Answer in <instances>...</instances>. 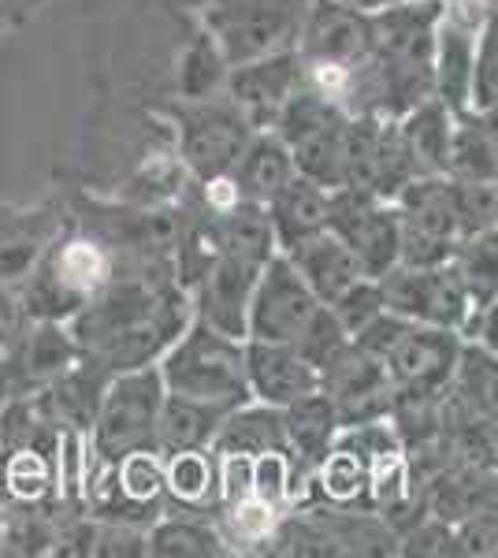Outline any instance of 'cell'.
<instances>
[{"mask_svg":"<svg viewBox=\"0 0 498 558\" xmlns=\"http://www.w3.org/2000/svg\"><path fill=\"white\" fill-rule=\"evenodd\" d=\"M168 391L197 402H212L220 410H234L253 399L246 376V339L223 336L220 328L194 317L157 362Z\"/></svg>","mask_w":498,"mask_h":558,"instance_id":"obj_1","label":"cell"},{"mask_svg":"<svg viewBox=\"0 0 498 558\" xmlns=\"http://www.w3.org/2000/svg\"><path fill=\"white\" fill-rule=\"evenodd\" d=\"M353 343L368 354L384 357L387 373L394 380V391H424L442 395L454 380V368L465 339L450 328L413 324L398 313H379L365 331L353 336Z\"/></svg>","mask_w":498,"mask_h":558,"instance_id":"obj_2","label":"cell"},{"mask_svg":"<svg viewBox=\"0 0 498 558\" xmlns=\"http://www.w3.org/2000/svg\"><path fill=\"white\" fill-rule=\"evenodd\" d=\"M165 391L168 387L157 365L126 368L108 380L101 410L89 428V447L97 462L116 465L131 451H157V417Z\"/></svg>","mask_w":498,"mask_h":558,"instance_id":"obj_3","label":"cell"},{"mask_svg":"<svg viewBox=\"0 0 498 558\" xmlns=\"http://www.w3.org/2000/svg\"><path fill=\"white\" fill-rule=\"evenodd\" d=\"M279 138L291 146L297 175L313 179V183L342 191L347 186V131L350 112L331 105L309 86H297L291 101L283 105L276 128Z\"/></svg>","mask_w":498,"mask_h":558,"instance_id":"obj_4","label":"cell"},{"mask_svg":"<svg viewBox=\"0 0 498 558\" xmlns=\"http://www.w3.org/2000/svg\"><path fill=\"white\" fill-rule=\"evenodd\" d=\"M309 4L313 0H208L202 20L228 68H234L294 49Z\"/></svg>","mask_w":498,"mask_h":558,"instance_id":"obj_5","label":"cell"},{"mask_svg":"<svg viewBox=\"0 0 498 558\" xmlns=\"http://www.w3.org/2000/svg\"><path fill=\"white\" fill-rule=\"evenodd\" d=\"M179 120V160L197 183L216 175H228L234 160L242 157L246 142L253 138V128L242 120V112L231 105V97L212 94L202 101H183L175 108Z\"/></svg>","mask_w":498,"mask_h":558,"instance_id":"obj_6","label":"cell"},{"mask_svg":"<svg viewBox=\"0 0 498 558\" xmlns=\"http://www.w3.org/2000/svg\"><path fill=\"white\" fill-rule=\"evenodd\" d=\"M384 302L387 313L413 320V324H432V328H450L465 331L469 317H473V299H469V287L461 279L454 260L432 268H410L394 265L384 279Z\"/></svg>","mask_w":498,"mask_h":558,"instance_id":"obj_7","label":"cell"},{"mask_svg":"<svg viewBox=\"0 0 498 558\" xmlns=\"http://www.w3.org/2000/svg\"><path fill=\"white\" fill-rule=\"evenodd\" d=\"M320 305L324 302L316 299L313 287L291 265V257L279 250L257 279V291H253L250 302L246 339L294 347L305 336V328L313 324L316 313H320Z\"/></svg>","mask_w":498,"mask_h":558,"instance_id":"obj_8","label":"cell"},{"mask_svg":"<svg viewBox=\"0 0 498 558\" xmlns=\"http://www.w3.org/2000/svg\"><path fill=\"white\" fill-rule=\"evenodd\" d=\"M328 228L350 242L365 276L384 279L402 254V220L394 202L365 191H331Z\"/></svg>","mask_w":498,"mask_h":558,"instance_id":"obj_9","label":"cell"},{"mask_svg":"<svg viewBox=\"0 0 498 558\" xmlns=\"http://www.w3.org/2000/svg\"><path fill=\"white\" fill-rule=\"evenodd\" d=\"M491 0H442L436 26V97L454 116L473 112V60Z\"/></svg>","mask_w":498,"mask_h":558,"instance_id":"obj_10","label":"cell"},{"mask_svg":"<svg viewBox=\"0 0 498 558\" xmlns=\"http://www.w3.org/2000/svg\"><path fill=\"white\" fill-rule=\"evenodd\" d=\"M260 272H265L260 260L220 250V254L205 265V272L194 279V287H190L194 317L220 328L223 336L246 339L250 302H253V291H257Z\"/></svg>","mask_w":498,"mask_h":558,"instance_id":"obj_11","label":"cell"},{"mask_svg":"<svg viewBox=\"0 0 498 558\" xmlns=\"http://www.w3.org/2000/svg\"><path fill=\"white\" fill-rule=\"evenodd\" d=\"M297 86H302V57H297V49H287L234 64L228 71L223 94L231 97V105L239 108L253 131H271Z\"/></svg>","mask_w":498,"mask_h":558,"instance_id":"obj_12","label":"cell"},{"mask_svg":"<svg viewBox=\"0 0 498 558\" xmlns=\"http://www.w3.org/2000/svg\"><path fill=\"white\" fill-rule=\"evenodd\" d=\"M294 49L305 64L361 68L368 60V52H373L368 12L350 4H335V0H313Z\"/></svg>","mask_w":498,"mask_h":558,"instance_id":"obj_13","label":"cell"},{"mask_svg":"<svg viewBox=\"0 0 498 558\" xmlns=\"http://www.w3.org/2000/svg\"><path fill=\"white\" fill-rule=\"evenodd\" d=\"M461 425L498 428V357L479 343L461 347L454 380L442 391V428Z\"/></svg>","mask_w":498,"mask_h":558,"instance_id":"obj_14","label":"cell"},{"mask_svg":"<svg viewBox=\"0 0 498 558\" xmlns=\"http://www.w3.org/2000/svg\"><path fill=\"white\" fill-rule=\"evenodd\" d=\"M60 235L57 209H0V283L20 291Z\"/></svg>","mask_w":498,"mask_h":558,"instance_id":"obj_15","label":"cell"},{"mask_svg":"<svg viewBox=\"0 0 498 558\" xmlns=\"http://www.w3.org/2000/svg\"><path fill=\"white\" fill-rule=\"evenodd\" d=\"M246 376L253 399L268 407H291L305 395L320 391V368L283 343L246 339Z\"/></svg>","mask_w":498,"mask_h":558,"instance_id":"obj_16","label":"cell"},{"mask_svg":"<svg viewBox=\"0 0 498 558\" xmlns=\"http://www.w3.org/2000/svg\"><path fill=\"white\" fill-rule=\"evenodd\" d=\"M283 254L291 257V265L302 272V279L313 287V294L324 305H331L339 294H347L357 279H365V268H361L357 254L350 250V242L342 235H335L331 228L294 242Z\"/></svg>","mask_w":498,"mask_h":558,"instance_id":"obj_17","label":"cell"},{"mask_svg":"<svg viewBox=\"0 0 498 558\" xmlns=\"http://www.w3.org/2000/svg\"><path fill=\"white\" fill-rule=\"evenodd\" d=\"M45 268L57 276V283L78 302H89L101 287L120 276V254L105 239L94 235H68L45 254Z\"/></svg>","mask_w":498,"mask_h":558,"instance_id":"obj_18","label":"cell"},{"mask_svg":"<svg viewBox=\"0 0 498 558\" xmlns=\"http://www.w3.org/2000/svg\"><path fill=\"white\" fill-rule=\"evenodd\" d=\"M83 357V347L75 343L68 320H34L31 331H23L20 343L12 347L8 362L15 365L20 380L31 391H41L45 384H52L63 368H71Z\"/></svg>","mask_w":498,"mask_h":558,"instance_id":"obj_19","label":"cell"},{"mask_svg":"<svg viewBox=\"0 0 498 558\" xmlns=\"http://www.w3.org/2000/svg\"><path fill=\"white\" fill-rule=\"evenodd\" d=\"M228 175L239 186L242 202L268 205L297 175V165L291 146L276 131H253V138L246 142V149H242V157L234 160Z\"/></svg>","mask_w":498,"mask_h":558,"instance_id":"obj_20","label":"cell"},{"mask_svg":"<svg viewBox=\"0 0 498 558\" xmlns=\"http://www.w3.org/2000/svg\"><path fill=\"white\" fill-rule=\"evenodd\" d=\"M212 454H265V451H287L291 454V439H287L283 407H268V402H242L223 417L220 432H216Z\"/></svg>","mask_w":498,"mask_h":558,"instance_id":"obj_21","label":"cell"},{"mask_svg":"<svg viewBox=\"0 0 498 558\" xmlns=\"http://www.w3.org/2000/svg\"><path fill=\"white\" fill-rule=\"evenodd\" d=\"M271 216V228H276L279 250H291L294 242L316 235V231L328 228L331 216V191L305 175H294L271 202L265 205Z\"/></svg>","mask_w":498,"mask_h":558,"instance_id":"obj_22","label":"cell"},{"mask_svg":"<svg viewBox=\"0 0 498 558\" xmlns=\"http://www.w3.org/2000/svg\"><path fill=\"white\" fill-rule=\"evenodd\" d=\"M283 421H287V439H291V458L294 465L302 462L305 470H316L324 462V454L335 447V436H339L342 421H339V407L328 391H313L305 399L283 407Z\"/></svg>","mask_w":498,"mask_h":558,"instance_id":"obj_23","label":"cell"},{"mask_svg":"<svg viewBox=\"0 0 498 558\" xmlns=\"http://www.w3.org/2000/svg\"><path fill=\"white\" fill-rule=\"evenodd\" d=\"M231 410H220L212 402H197L186 395L165 391L157 417V451L160 454H179V451H197V447H212L216 432H220L223 417Z\"/></svg>","mask_w":498,"mask_h":558,"instance_id":"obj_24","label":"cell"},{"mask_svg":"<svg viewBox=\"0 0 498 558\" xmlns=\"http://www.w3.org/2000/svg\"><path fill=\"white\" fill-rule=\"evenodd\" d=\"M454 128H458V116L450 112L439 97H428V101L410 108V112L398 120V134H402V142L410 146L416 168H421L424 175H447Z\"/></svg>","mask_w":498,"mask_h":558,"instance_id":"obj_25","label":"cell"},{"mask_svg":"<svg viewBox=\"0 0 498 558\" xmlns=\"http://www.w3.org/2000/svg\"><path fill=\"white\" fill-rule=\"evenodd\" d=\"M424 507H428V514L458 525L469 514L498 507V476L487 465H450L428 488Z\"/></svg>","mask_w":498,"mask_h":558,"instance_id":"obj_26","label":"cell"},{"mask_svg":"<svg viewBox=\"0 0 498 558\" xmlns=\"http://www.w3.org/2000/svg\"><path fill=\"white\" fill-rule=\"evenodd\" d=\"M208 216H212V231H216L220 250L260 260V265H268V260L279 254V239H276V228H271V216L265 205L239 202V205H231V209L208 213Z\"/></svg>","mask_w":498,"mask_h":558,"instance_id":"obj_27","label":"cell"},{"mask_svg":"<svg viewBox=\"0 0 498 558\" xmlns=\"http://www.w3.org/2000/svg\"><path fill=\"white\" fill-rule=\"evenodd\" d=\"M146 547L157 558H216L234 551L220 529L194 518H160L146 533Z\"/></svg>","mask_w":498,"mask_h":558,"instance_id":"obj_28","label":"cell"},{"mask_svg":"<svg viewBox=\"0 0 498 558\" xmlns=\"http://www.w3.org/2000/svg\"><path fill=\"white\" fill-rule=\"evenodd\" d=\"M165 495L179 507H205V502H220L216 492V454L208 447L197 451H179L165 458Z\"/></svg>","mask_w":498,"mask_h":558,"instance_id":"obj_29","label":"cell"},{"mask_svg":"<svg viewBox=\"0 0 498 558\" xmlns=\"http://www.w3.org/2000/svg\"><path fill=\"white\" fill-rule=\"evenodd\" d=\"M316 492L324 495L335 507H350V502H365L368 499V462L361 458L353 447L335 444L324 462L313 470Z\"/></svg>","mask_w":498,"mask_h":558,"instance_id":"obj_30","label":"cell"},{"mask_svg":"<svg viewBox=\"0 0 498 558\" xmlns=\"http://www.w3.org/2000/svg\"><path fill=\"white\" fill-rule=\"evenodd\" d=\"M454 265L469 287V299L479 310L491 299H498V228L473 231L461 239Z\"/></svg>","mask_w":498,"mask_h":558,"instance_id":"obj_31","label":"cell"},{"mask_svg":"<svg viewBox=\"0 0 498 558\" xmlns=\"http://www.w3.org/2000/svg\"><path fill=\"white\" fill-rule=\"evenodd\" d=\"M228 60H223L220 45L212 41V34L202 31L190 49L179 60V97L183 101H202V97L220 94L223 83H228Z\"/></svg>","mask_w":498,"mask_h":558,"instance_id":"obj_32","label":"cell"},{"mask_svg":"<svg viewBox=\"0 0 498 558\" xmlns=\"http://www.w3.org/2000/svg\"><path fill=\"white\" fill-rule=\"evenodd\" d=\"M454 179H498V146L487 138L476 112L458 116L454 142H450V168Z\"/></svg>","mask_w":498,"mask_h":558,"instance_id":"obj_33","label":"cell"},{"mask_svg":"<svg viewBox=\"0 0 498 558\" xmlns=\"http://www.w3.org/2000/svg\"><path fill=\"white\" fill-rule=\"evenodd\" d=\"M4 492L15 502H31L38 507L57 492V470H52V454L38 451V447H20L8 451L4 458Z\"/></svg>","mask_w":498,"mask_h":558,"instance_id":"obj_34","label":"cell"},{"mask_svg":"<svg viewBox=\"0 0 498 558\" xmlns=\"http://www.w3.org/2000/svg\"><path fill=\"white\" fill-rule=\"evenodd\" d=\"M279 521H283V510L265 502L260 495H239V499L223 502V536H228L231 547L239 544H268L276 536Z\"/></svg>","mask_w":498,"mask_h":558,"instance_id":"obj_35","label":"cell"},{"mask_svg":"<svg viewBox=\"0 0 498 558\" xmlns=\"http://www.w3.org/2000/svg\"><path fill=\"white\" fill-rule=\"evenodd\" d=\"M498 105V4H491L473 60V112Z\"/></svg>","mask_w":498,"mask_h":558,"instance_id":"obj_36","label":"cell"},{"mask_svg":"<svg viewBox=\"0 0 498 558\" xmlns=\"http://www.w3.org/2000/svg\"><path fill=\"white\" fill-rule=\"evenodd\" d=\"M331 313L339 317V324L350 331V339H353L357 331H365L368 324L379 317V313H387L384 283L373 279V276L357 279V283H353L347 294H339V299L331 302Z\"/></svg>","mask_w":498,"mask_h":558,"instance_id":"obj_37","label":"cell"},{"mask_svg":"<svg viewBox=\"0 0 498 558\" xmlns=\"http://www.w3.org/2000/svg\"><path fill=\"white\" fill-rule=\"evenodd\" d=\"M253 495L287 510L294 502V458L287 451H265L253 458Z\"/></svg>","mask_w":498,"mask_h":558,"instance_id":"obj_38","label":"cell"},{"mask_svg":"<svg viewBox=\"0 0 498 558\" xmlns=\"http://www.w3.org/2000/svg\"><path fill=\"white\" fill-rule=\"evenodd\" d=\"M347 347H350V331L339 324V317L331 313V305H320V313H316L313 324L305 328V336L294 343L297 354H302L305 362H313L316 368H324L331 357H339Z\"/></svg>","mask_w":498,"mask_h":558,"instance_id":"obj_39","label":"cell"},{"mask_svg":"<svg viewBox=\"0 0 498 558\" xmlns=\"http://www.w3.org/2000/svg\"><path fill=\"white\" fill-rule=\"evenodd\" d=\"M26 514L20 518H4V536H0V551L4 555H45L52 551L49 544H57L49 521L41 514H34L31 502H23Z\"/></svg>","mask_w":498,"mask_h":558,"instance_id":"obj_40","label":"cell"},{"mask_svg":"<svg viewBox=\"0 0 498 558\" xmlns=\"http://www.w3.org/2000/svg\"><path fill=\"white\" fill-rule=\"evenodd\" d=\"M458 536V555H476V558H495L498 555V507L469 514L454 525Z\"/></svg>","mask_w":498,"mask_h":558,"instance_id":"obj_41","label":"cell"},{"mask_svg":"<svg viewBox=\"0 0 498 558\" xmlns=\"http://www.w3.org/2000/svg\"><path fill=\"white\" fill-rule=\"evenodd\" d=\"M398 551H402V555H458L454 525L436 518V514H428L421 525H413L410 533H405Z\"/></svg>","mask_w":498,"mask_h":558,"instance_id":"obj_42","label":"cell"},{"mask_svg":"<svg viewBox=\"0 0 498 558\" xmlns=\"http://www.w3.org/2000/svg\"><path fill=\"white\" fill-rule=\"evenodd\" d=\"M146 533L149 529H138L131 521H105L97 529V544H94V555H105V558H131V555H149L146 547Z\"/></svg>","mask_w":498,"mask_h":558,"instance_id":"obj_43","label":"cell"},{"mask_svg":"<svg viewBox=\"0 0 498 558\" xmlns=\"http://www.w3.org/2000/svg\"><path fill=\"white\" fill-rule=\"evenodd\" d=\"M23 324H26V313H23V302H20V291L0 283V357H8L12 354V347L20 343Z\"/></svg>","mask_w":498,"mask_h":558,"instance_id":"obj_44","label":"cell"},{"mask_svg":"<svg viewBox=\"0 0 498 558\" xmlns=\"http://www.w3.org/2000/svg\"><path fill=\"white\" fill-rule=\"evenodd\" d=\"M461 339H465V343H479V347L491 350V354L498 357V299H491L487 305L473 310V317H469Z\"/></svg>","mask_w":498,"mask_h":558,"instance_id":"obj_45","label":"cell"},{"mask_svg":"<svg viewBox=\"0 0 498 558\" xmlns=\"http://www.w3.org/2000/svg\"><path fill=\"white\" fill-rule=\"evenodd\" d=\"M479 116V123H484V131H487V138L498 146V105L495 108H484V112H476Z\"/></svg>","mask_w":498,"mask_h":558,"instance_id":"obj_46","label":"cell"},{"mask_svg":"<svg viewBox=\"0 0 498 558\" xmlns=\"http://www.w3.org/2000/svg\"><path fill=\"white\" fill-rule=\"evenodd\" d=\"M335 4H350V8H361V12H376V8L394 4V0H335Z\"/></svg>","mask_w":498,"mask_h":558,"instance_id":"obj_47","label":"cell"},{"mask_svg":"<svg viewBox=\"0 0 498 558\" xmlns=\"http://www.w3.org/2000/svg\"><path fill=\"white\" fill-rule=\"evenodd\" d=\"M0 492H4V462H0Z\"/></svg>","mask_w":498,"mask_h":558,"instance_id":"obj_48","label":"cell"},{"mask_svg":"<svg viewBox=\"0 0 498 558\" xmlns=\"http://www.w3.org/2000/svg\"><path fill=\"white\" fill-rule=\"evenodd\" d=\"M0 536H4V510H0Z\"/></svg>","mask_w":498,"mask_h":558,"instance_id":"obj_49","label":"cell"},{"mask_svg":"<svg viewBox=\"0 0 498 558\" xmlns=\"http://www.w3.org/2000/svg\"><path fill=\"white\" fill-rule=\"evenodd\" d=\"M491 4H498V0H491Z\"/></svg>","mask_w":498,"mask_h":558,"instance_id":"obj_50","label":"cell"}]
</instances>
